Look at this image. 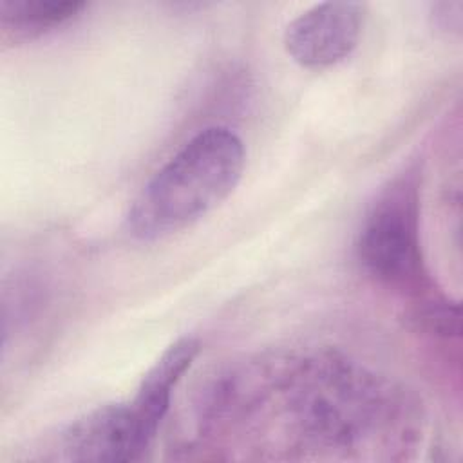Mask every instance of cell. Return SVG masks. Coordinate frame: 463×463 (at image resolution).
Masks as SVG:
<instances>
[{
    "mask_svg": "<svg viewBox=\"0 0 463 463\" xmlns=\"http://www.w3.org/2000/svg\"><path fill=\"white\" fill-rule=\"evenodd\" d=\"M210 427L246 445L266 434L269 458H394L412 443L416 420L389 383L365 369L320 354L262 362L222 382Z\"/></svg>",
    "mask_w": 463,
    "mask_h": 463,
    "instance_id": "1",
    "label": "cell"
},
{
    "mask_svg": "<svg viewBox=\"0 0 463 463\" xmlns=\"http://www.w3.org/2000/svg\"><path fill=\"white\" fill-rule=\"evenodd\" d=\"M244 161L242 139L233 130L197 132L141 188L125 217L127 232L157 241L188 228L235 190Z\"/></svg>",
    "mask_w": 463,
    "mask_h": 463,
    "instance_id": "2",
    "label": "cell"
},
{
    "mask_svg": "<svg viewBox=\"0 0 463 463\" xmlns=\"http://www.w3.org/2000/svg\"><path fill=\"white\" fill-rule=\"evenodd\" d=\"M418 204L416 175L409 172L380 192L362 221L356 259L365 275L383 288L418 293L427 284Z\"/></svg>",
    "mask_w": 463,
    "mask_h": 463,
    "instance_id": "3",
    "label": "cell"
},
{
    "mask_svg": "<svg viewBox=\"0 0 463 463\" xmlns=\"http://www.w3.org/2000/svg\"><path fill=\"white\" fill-rule=\"evenodd\" d=\"M365 4L329 0L295 16L284 29V49L306 69H326L345 60L358 45Z\"/></svg>",
    "mask_w": 463,
    "mask_h": 463,
    "instance_id": "4",
    "label": "cell"
},
{
    "mask_svg": "<svg viewBox=\"0 0 463 463\" xmlns=\"http://www.w3.org/2000/svg\"><path fill=\"white\" fill-rule=\"evenodd\" d=\"M152 441L127 402L99 407L74 421L61 436V450L72 461H136Z\"/></svg>",
    "mask_w": 463,
    "mask_h": 463,
    "instance_id": "5",
    "label": "cell"
},
{
    "mask_svg": "<svg viewBox=\"0 0 463 463\" xmlns=\"http://www.w3.org/2000/svg\"><path fill=\"white\" fill-rule=\"evenodd\" d=\"M201 344L194 336L175 340L143 376L136 396L128 402L145 430L156 438L170 407L172 392L199 354Z\"/></svg>",
    "mask_w": 463,
    "mask_h": 463,
    "instance_id": "6",
    "label": "cell"
},
{
    "mask_svg": "<svg viewBox=\"0 0 463 463\" xmlns=\"http://www.w3.org/2000/svg\"><path fill=\"white\" fill-rule=\"evenodd\" d=\"M85 7L81 0H4L0 25L16 40L36 38L78 18Z\"/></svg>",
    "mask_w": 463,
    "mask_h": 463,
    "instance_id": "7",
    "label": "cell"
},
{
    "mask_svg": "<svg viewBox=\"0 0 463 463\" xmlns=\"http://www.w3.org/2000/svg\"><path fill=\"white\" fill-rule=\"evenodd\" d=\"M414 324L430 335L445 338L459 335V306L445 300H425L412 309Z\"/></svg>",
    "mask_w": 463,
    "mask_h": 463,
    "instance_id": "8",
    "label": "cell"
},
{
    "mask_svg": "<svg viewBox=\"0 0 463 463\" xmlns=\"http://www.w3.org/2000/svg\"><path fill=\"white\" fill-rule=\"evenodd\" d=\"M461 2H438L432 5V22L439 31L459 33L461 31Z\"/></svg>",
    "mask_w": 463,
    "mask_h": 463,
    "instance_id": "9",
    "label": "cell"
}]
</instances>
